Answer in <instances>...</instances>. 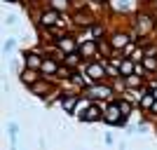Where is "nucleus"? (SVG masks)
Returning a JSON list of instances; mask_svg holds the SVG:
<instances>
[{"label":"nucleus","mask_w":157,"mask_h":150,"mask_svg":"<svg viewBox=\"0 0 157 150\" xmlns=\"http://www.w3.org/2000/svg\"><path fill=\"white\" fill-rule=\"evenodd\" d=\"M87 2H89V5H98V7H103L108 0H87Z\"/></svg>","instance_id":"nucleus-23"},{"label":"nucleus","mask_w":157,"mask_h":150,"mask_svg":"<svg viewBox=\"0 0 157 150\" xmlns=\"http://www.w3.org/2000/svg\"><path fill=\"white\" fill-rule=\"evenodd\" d=\"M5 2H21V0H5Z\"/></svg>","instance_id":"nucleus-25"},{"label":"nucleus","mask_w":157,"mask_h":150,"mask_svg":"<svg viewBox=\"0 0 157 150\" xmlns=\"http://www.w3.org/2000/svg\"><path fill=\"white\" fill-rule=\"evenodd\" d=\"M103 108H105V103H101V101H92V106L87 108L82 115H80V122L82 124H92V122H101L103 120Z\"/></svg>","instance_id":"nucleus-9"},{"label":"nucleus","mask_w":157,"mask_h":150,"mask_svg":"<svg viewBox=\"0 0 157 150\" xmlns=\"http://www.w3.org/2000/svg\"><path fill=\"white\" fill-rule=\"evenodd\" d=\"M148 87H150V94L157 98V80H152V82H148Z\"/></svg>","instance_id":"nucleus-21"},{"label":"nucleus","mask_w":157,"mask_h":150,"mask_svg":"<svg viewBox=\"0 0 157 150\" xmlns=\"http://www.w3.org/2000/svg\"><path fill=\"white\" fill-rule=\"evenodd\" d=\"M54 47H56L63 56H68V54H73V52H78L80 42H78V38H75V31H68V33H63V35H59V38H56V42H54Z\"/></svg>","instance_id":"nucleus-6"},{"label":"nucleus","mask_w":157,"mask_h":150,"mask_svg":"<svg viewBox=\"0 0 157 150\" xmlns=\"http://www.w3.org/2000/svg\"><path fill=\"white\" fill-rule=\"evenodd\" d=\"M80 56L85 61H94V59H101V52H98V40H87L78 47Z\"/></svg>","instance_id":"nucleus-13"},{"label":"nucleus","mask_w":157,"mask_h":150,"mask_svg":"<svg viewBox=\"0 0 157 150\" xmlns=\"http://www.w3.org/2000/svg\"><path fill=\"white\" fill-rule=\"evenodd\" d=\"M148 115H150V117H157V101H155V106L150 108V113H148Z\"/></svg>","instance_id":"nucleus-24"},{"label":"nucleus","mask_w":157,"mask_h":150,"mask_svg":"<svg viewBox=\"0 0 157 150\" xmlns=\"http://www.w3.org/2000/svg\"><path fill=\"white\" fill-rule=\"evenodd\" d=\"M115 101H117L120 110H122V115H124V117L129 120V115H131V113H134V103H131V101H129V98H127V96H117V98H115Z\"/></svg>","instance_id":"nucleus-18"},{"label":"nucleus","mask_w":157,"mask_h":150,"mask_svg":"<svg viewBox=\"0 0 157 150\" xmlns=\"http://www.w3.org/2000/svg\"><path fill=\"white\" fill-rule=\"evenodd\" d=\"M61 21H63V14L45 5L42 10H40L38 19H35V26H38V28H56Z\"/></svg>","instance_id":"nucleus-5"},{"label":"nucleus","mask_w":157,"mask_h":150,"mask_svg":"<svg viewBox=\"0 0 157 150\" xmlns=\"http://www.w3.org/2000/svg\"><path fill=\"white\" fill-rule=\"evenodd\" d=\"M54 89H56V87H54V82H52V80L42 78L40 82H35V85H33L28 91H31L33 96H38V98H45V101H47V98H49V96L54 94Z\"/></svg>","instance_id":"nucleus-12"},{"label":"nucleus","mask_w":157,"mask_h":150,"mask_svg":"<svg viewBox=\"0 0 157 150\" xmlns=\"http://www.w3.org/2000/svg\"><path fill=\"white\" fill-rule=\"evenodd\" d=\"M19 80H21V85H24V87H28V89H31L35 82H40V80H42V73H40V71H33V68H21Z\"/></svg>","instance_id":"nucleus-14"},{"label":"nucleus","mask_w":157,"mask_h":150,"mask_svg":"<svg viewBox=\"0 0 157 150\" xmlns=\"http://www.w3.org/2000/svg\"><path fill=\"white\" fill-rule=\"evenodd\" d=\"M87 78L92 80L94 85L98 82H108V75H105V59H94V61H87L85 68H82Z\"/></svg>","instance_id":"nucleus-3"},{"label":"nucleus","mask_w":157,"mask_h":150,"mask_svg":"<svg viewBox=\"0 0 157 150\" xmlns=\"http://www.w3.org/2000/svg\"><path fill=\"white\" fill-rule=\"evenodd\" d=\"M21 61H24V68L40 71V66L45 61V52L42 49H21Z\"/></svg>","instance_id":"nucleus-8"},{"label":"nucleus","mask_w":157,"mask_h":150,"mask_svg":"<svg viewBox=\"0 0 157 150\" xmlns=\"http://www.w3.org/2000/svg\"><path fill=\"white\" fill-rule=\"evenodd\" d=\"M47 7H52L61 14H71L73 12V0H47Z\"/></svg>","instance_id":"nucleus-15"},{"label":"nucleus","mask_w":157,"mask_h":150,"mask_svg":"<svg viewBox=\"0 0 157 150\" xmlns=\"http://www.w3.org/2000/svg\"><path fill=\"white\" fill-rule=\"evenodd\" d=\"M108 42H110V47L115 49V52H124L127 47L134 42L131 40V35H129V31H120V28H115V31H110L108 33Z\"/></svg>","instance_id":"nucleus-7"},{"label":"nucleus","mask_w":157,"mask_h":150,"mask_svg":"<svg viewBox=\"0 0 157 150\" xmlns=\"http://www.w3.org/2000/svg\"><path fill=\"white\" fill-rule=\"evenodd\" d=\"M152 2H157V0H152Z\"/></svg>","instance_id":"nucleus-26"},{"label":"nucleus","mask_w":157,"mask_h":150,"mask_svg":"<svg viewBox=\"0 0 157 150\" xmlns=\"http://www.w3.org/2000/svg\"><path fill=\"white\" fill-rule=\"evenodd\" d=\"M63 63L68 66V68H73V71H82L87 61L82 59V56H80V52H73V54H68V56L63 59Z\"/></svg>","instance_id":"nucleus-16"},{"label":"nucleus","mask_w":157,"mask_h":150,"mask_svg":"<svg viewBox=\"0 0 157 150\" xmlns=\"http://www.w3.org/2000/svg\"><path fill=\"white\" fill-rule=\"evenodd\" d=\"M59 68H61V61H59V59H54V56H49V54H45V61H42V66H40V73H42V78L52 80V82H56Z\"/></svg>","instance_id":"nucleus-10"},{"label":"nucleus","mask_w":157,"mask_h":150,"mask_svg":"<svg viewBox=\"0 0 157 150\" xmlns=\"http://www.w3.org/2000/svg\"><path fill=\"white\" fill-rule=\"evenodd\" d=\"M14 49H17V40H14V38H7L5 42H2V54L7 56V54L14 52Z\"/></svg>","instance_id":"nucleus-20"},{"label":"nucleus","mask_w":157,"mask_h":150,"mask_svg":"<svg viewBox=\"0 0 157 150\" xmlns=\"http://www.w3.org/2000/svg\"><path fill=\"white\" fill-rule=\"evenodd\" d=\"M5 24H10V26L17 24V17H14V14H5Z\"/></svg>","instance_id":"nucleus-22"},{"label":"nucleus","mask_w":157,"mask_h":150,"mask_svg":"<svg viewBox=\"0 0 157 150\" xmlns=\"http://www.w3.org/2000/svg\"><path fill=\"white\" fill-rule=\"evenodd\" d=\"M115 87L110 85V82H98V85H92L87 87L85 91H82V96L92 98V101H101V103H110V101H115Z\"/></svg>","instance_id":"nucleus-2"},{"label":"nucleus","mask_w":157,"mask_h":150,"mask_svg":"<svg viewBox=\"0 0 157 150\" xmlns=\"http://www.w3.org/2000/svg\"><path fill=\"white\" fill-rule=\"evenodd\" d=\"M7 131H10V141H12V145H10V150H17V136H19V124L14 122H10L7 124Z\"/></svg>","instance_id":"nucleus-19"},{"label":"nucleus","mask_w":157,"mask_h":150,"mask_svg":"<svg viewBox=\"0 0 157 150\" xmlns=\"http://www.w3.org/2000/svg\"><path fill=\"white\" fill-rule=\"evenodd\" d=\"M120 73H122V78L136 75V63H134L131 59H122V61H120Z\"/></svg>","instance_id":"nucleus-17"},{"label":"nucleus","mask_w":157,"mask_h":150,"mask_svg":"<svg viewBox=\"0 0 157 150\" xmlns=\"http://www.w3.org/2000/svg\"><path fill=\"white\" fill-rule=\"evenodd\" d=\"M101 122L108 124V127H127V117L122 115L117 101L105 103V108H103V120H101Z\"/></svg>","instance_id":"nucleus-4"},{"label":"nucleus","mask_w":157,"mask_h":150,"mask_svg":"<svg viewBox=\"0 0 157 150\" xmlns=\"http://www.w3.org/2000/svg\"><path fill=\"white\" fill-rule=\"evenodd\" d=\"M80 98H82L80 91H66L63 96H61V101H59V108L66 113V115H73L75 108H78V103H80Z\"/></svg>","instance_id":"nucleus-11"},{"label":"nucleus","mask_w":157,"mask_h":150,"mask_svg":"<svg viewBox=\"0 0 157 150\" xmlns=\"http://www.w3.org/2000/svg\"><path fill=\"white\" fill-rule=\"evenodd\" d=\"M131 31L136 33L141 40H148L157 33V14L150 10H138V14L131 21Z\"/></svg>","instance_id":"nucleus-1"}]
</instances>
